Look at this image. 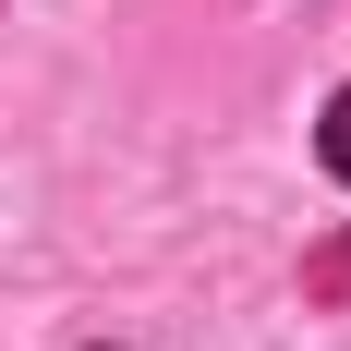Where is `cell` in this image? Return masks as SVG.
Wrapping results in <instances>:
<instances>
[{
	"mask_svg": "<svg viewBox=\"0 0 351 351\" xmlns=\"http://www.w3.org/2000/svg\"><path fill=\"white\" fill-rule=\"evenodd\" d=\"M315 158H327V170L351 182V85H339V97H327V121H315Z\"/></svg>",
	"mask_w": 351,
	"mask_h": 351,
	"instance_id": "cell-1",
	"label": "cell"
}]
</instances>
